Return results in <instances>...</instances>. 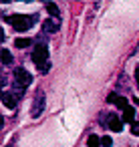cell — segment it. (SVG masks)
<instances>
[{"instance_id": "6da1fadb", "label": "cell", "mask_w": 139, "mask_h": 147, "mask_svg": "<svg viewBox=\"0 0 139 147\" xmlns=\"http://www.w3.org/2000/svg\"><path fill=\"white\" fill-rule=\"evenodd\" d=\"M32 61H34V65L38 67L40 73H47V71L51 69V63H49V49H47V45H36V47H34V51H32Z\"/></svg>"}, {"instance_id": "7a4b0ae2", "label": "cell", "mask_w": 139, "mask_h": 147, "mask_svg": "<svg viewBox=\"0 0 139 147\" xmlns=\"http://www.w3.org/2000/svg\"><path fill=\"white\" fill-rule=\"evenodd\" d=\"M32 20H34V16L30 18V16H24V14H12V16H6V22H10V24L14 26V30H18V32L28 30V28L32 26Z\"/></svg>"}, {"instance_id": "3957f363", "label": "cell", "mask_w": 139, "mask_h": 147, "mask_svg": "<svg viewBox=\"0 0 139 147\" xmlns=\"http://www.w3.org/2000/svg\"><path fill=\"white\" fill-rule=\"evenodd\" d=\"M14 79H16V85H22V87H26V85L32 83L30 73H28L26 69H22V67H18V69L14 71Z\"/></svg>"}, {"instance_id": "277c9868", "label": "cell", "mask_w": 139, "mask_h": 147, "mask_svg": "<svg viewBox=\"0 0 139 147\" xmlns=\"http://www.w3.org/2000/svg\"><path fill=\"white\" fill-rule=\"evenodd\" d=\"M43 109H45V95L40 93V95H36V99L32 103V117H38L43 113Z\"/></svg>"}, {"instance_id": "5b68a950", "label": "cell", "mask_w": 139, "mask_h": 147, "mask_svg": "<svg viewBox=\"0 0 139 147\" xmlns=\"http://www.w3.org/2000/svg\"><path fill=\"white\" fill-rule=\"evenodd\" d=\"M43 26H45L47 32H57L59 26H61V20H59V18H49V20L43 22Z\"/></svg>"}, {"instance_id": "8992f818", "label": "cell", "mask_w": 139, "mask_h": 147, "mask_svg": "<svg viewBox=\"0 0 139 147\" xmlns=\"http://www.w3.org/2000/svg\"><path fill=\"white\" fill-rule=\"evenodd\" d=\"M2 105L6 109H14L16 107V97L12 93H2Z\"/></svg>"}, {"instance_id": "52a82bcc", "label": "cell", "mask_w": 139, "mask_h": 147, "mask_svg": "<svg viewBox=\"0 0 139 147\" xmlns=\"http://www.w3.org/2000/svg\"><path fill=\"white\" fill-rule=\"evenodd\" d=\"M109 129L115 131V133H121V131H123V119H119V117L113 115V117L109 119Z\"/></svg>"}, {"instance_id": "ba28073f", "label": "cell", "mask_w": 139, "mask_h": 147, "mask_svg": "<svg viewBox=\"0 0 139 147\" xmlns=\"http://www.w3.org/2000/svg\"><path fill=\"white\" fill-rule=\"evenodd\" d=\"M123 121H127V123H135V109H133V107H127V109L123 111Z\"/></svg>"}, {"instance_id": "9c48e42d", "label": "cell", "mask_w": 139, "mask_h": 147, "mask_svg": "<svg viewBox=\"0 0 139 147\" xmlns=\"http://www.w3.org/2000/svg\"><path fill=\"white\" fill-rule=\"evenodd\" d=\"M47 10L53 14V18H55V16H59V6H57V4H53V2H47Z\"/></svg>"}, {"instance_id": "30bf717a", "label": "cell", "mask_w": 139, "mask_h": 147, "mask_svg": "<svg viewBox=\"0 0 139 147\" xmlns=\"http://www.w3.org/2000/svg\"><path fill=\"white\" fill-rule=\"evenodd\" d=\"M14 45H16L18 49H26V47L30 45V38H16V40H14Z\"/></svg>"}, {"instance_id": "8fae6325", "label": "cell", "mask_w": 139, "mask_h": 147, "mask_svg": "<svg viewBox=\"0 0 139 147\" xmlns=\"http://www.w3.org/2000/svg\"><path fill=\"white\" fill-rule=\"evenodd\" d=\"M8 63H12V55H10V51L2 49V65H8Z\"/></svg>"}, {"instance_id": "7c38bea8", "label": "cell", "mask_w": 139, "mask_h": 147, "mask_svg": "<svg viewBox=\"0 0 139 147\" xmlns=\"http://www.w3.org/2000/svg\"><path fill=\"white\" fill-rule=\"evenodd\" d=\"M115 107H117V109H123V111H125V109L129 107V105H127V99H125V97H119V99L115 101Z\"/></svg>"}, {"instance_id": "4fadbf2b", "label": "cell", "mask_w": 139, "mask_h": 147, "mask_svg": "<svg viewBox=\"0 0 139 147\" xmlns=\"http://www.w3.org/2000/svg\"><path fill=\"white\" fill-rule=\"evenodd\" d=\"M87 143H89V147H99V143H101V139H99L97 135H91Z\"/></svg>"}, {"instance_id": "5bb4252c", "label": "cell", "mask_w": 139, "mask_h": 147, "mask_svg": "<svg viewBox=\"0 0 139 147\" xmlns=\"http://www.w3.org/2000/svg\"><path fill=\"white\" fill-rule=\"evenodd\" d=\"M101 145H103V147H111V145H113V139H111V137H107V135H105V137H103V139H101Z\"/></svg>"}, {"instance_id": "9a60e30c", "label": "cell", "mask_w": 139, "mask_h": 147, "mask_svg": "<svg viewBox=\"0 0 139 147\" xmlns=\"http://www.w3.org/2000/svg\"><path fill=\"white\" fill-rule=\"evenodd\" d=\"M131 133L133 135H139V123H133L131 125Z\"/></svg>"}, {"instance_id": "2e32d148", "label": "cell", "mask_w": 139, "mask_h": 147, "mask_svg": "<svg viewBox=\"0 0 139 147\" xmlns=\"http://www.w3.org/2000/svg\"><path fill=\"white\" fill-rule=\"evenodd\" d=\"M117 99H119V97H117V95H115V93H111V95H109V103H115V101H117Z\"/></svg>"}, {"instance_id": "e0dca14e", "label": "cell", "mask_w": 139, "mask_h": 147, "mask_svg": "<svg viewBox=\"0 0 139 147\" xmlns=\"http://www.w3.org/2000/svg\"><path fill=\"white\" fill-rule=\"evenodd\" d=\"M135 79H137V83H139V67L135 69Z\"/></svg>"}]
</instances>
